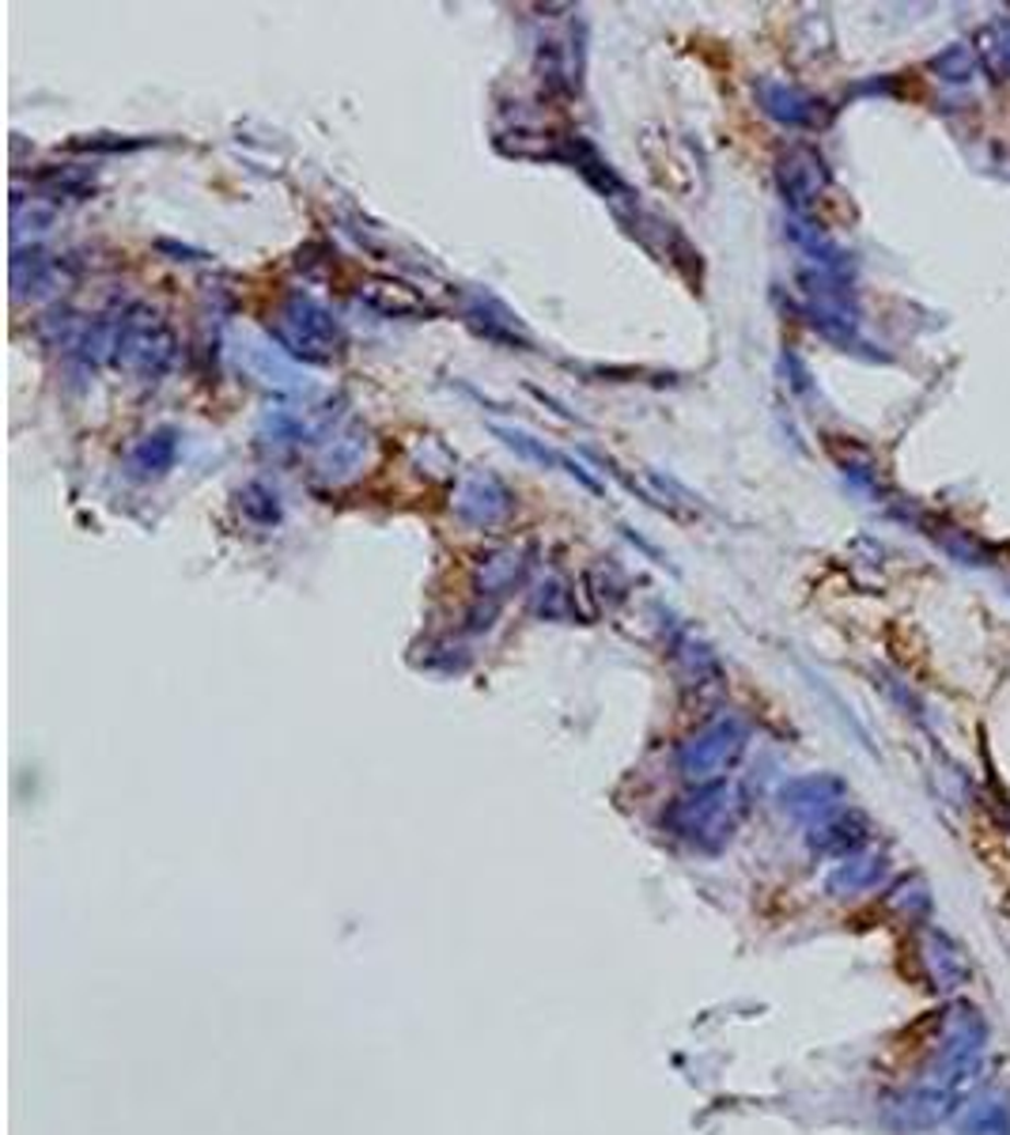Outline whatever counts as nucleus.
<instances>
[{
  "label": "nucleus",
  "mask_w": 1010,
  "mask_h": 1135,
  "mask_svg": "<svg viewBox=\"0 0 1010 1135\" xmlns=\"http://www.w3.org/2000/svg\"><path fill=\"white\" fill-rule=\"evenodd\" d=\"M988 1049V1022H984L980 1007L965 999H954L939 1010L935 1018V1038H931V1072H927V1087L939 1090H965L973 1072L980 1067V1056Z\"/></svg>",
  "instance_id": "1"
},
{
  "label": "nucleus",
  "mask_w": 1010,
  "mask_h": 1135,
  "mask_svg": "<svg viewBox=\"0 0 1010 1135\" xmlns=\"http://www.w3.org/2000/svg\"><path fill=\"white\" fill-rule=\"evenodd\" d=\"M958 1101H962V1093L958 1090H939V1087H927L924 1083V1087L890 1093V1098L882 1101V1121L890 1124L893 1132H905V1135L931 1132L954 1113Z\"/></svg>",
  "instance_id": "2"
},
{
  "label": "nucleus",
  "mask_w": 1010,
  "mask_h": 1135,
  "mask_svg": "<svg viewBox=\"0 0 1010 1135\" xmlns=\"http://www.w3.org/2000/svg\"><path fill=\"white\" fill-rule=\"evenodd\" d=\"M673 829L689 841L704 844V849H716L723 836L730 833V795L727 792H704L701 799L681 803L670 814Z\"/></svg>",
  "instance_id": "3"
},
{
  "label": "nucleus",
  "mask_w": 1010,
  "mask_h": 1135,
  "mask_svg": "<svg viewBox=\"0 0 1010 1135\" xmlns=\"http://www.w3.org/2000/svg\"><path fill=\"white\" fill-rule=\"evenodd\" d=\"M919 966H924L927 981L939 992H958L962 984H968V976H973V966H968L965 950L958 946V939L939 932V927H924V932H919Z\"/></svg>",
  "instance_id": "4"
},
{
  "label": "nucleus",
  "mask_w": 1010,
  "mask_h": 1135,
  "mask_svg": "<svg viewBox=\"0 0 1010 1135\" xmlns=\"http://www.w3.org/2000/svg\"><path fill=\"white\" fill-rule=\"evenodd\" d=\"M885 863L882 859H852L844 863V867H836L833 875H829L825 890L833 893V898H848V893H864L870 890V886L882 878Z\"/></svg>",
  "instance_id": "5"
},
{
  "label": "nucleus",
  "mask_w": 1010,
  "mask_h": 1135,
  "mask_svg": "<svg viewBox=\"0 0 1010 1135\" xmlns=\"http://www.w3.org/2000/svg\"><path fill=\"white\" fill-rule=\"evenodd\" d=\"M958 1135H1010V1109L1003 1101H976L958 1121Z\"/></svg>",
  "instance_id": "6"
},
{
  "label": "nucleus",
  "mask_w": 1010,
  "mask_h": 1135,
  "mask_svg": "<svg viewBox=\"0 0 1010 1135\" xmlns=\"http://www.w3.org/2000/svg\"><path fill=\"white\" fill-rule=\"evenodd\" d=\"M735 750H738V742H735V738H730L727 730H716V735L701 738V742H696L693 750H689V757H685V769L693 772V776H701V772L719 769L723 761H730V753H735Z\"/></svg>",
  "instance_id": "7"
},
{
  "label": "nucleus",
  "mask_w": 1010,
  "mask_h": 1135,
  "mask_svg": "<svg viewBox=\"0 0 1010 1135\" xmlns=\"http://www.w3.org/2000/svg\"><path fill=\"white\" fill-rule=\"evenodd\" d=\"M836 795H841V784H833V780H802L787 792V799L795 810H825Z\"/></svg>",
  "instance_id": "8"
},
{
  "label": "nucleus",
  "mask_w": 1010,
  "mask_h": 1135,
  "mask_svg": "<svg viewBox=\"0 0 1010 1135\" xmlns=\"http://www.w3.org/2000/svg\"><path fill=\"white\" fill-rule=\"evenodd\" d=\"M890 901L897 904L905 916H913V920H924L927 912H931V898H927V886L919 882V878H905V882L893 890Z\"/></svg>",
  "instance_id": "9"
}]
</instances>
